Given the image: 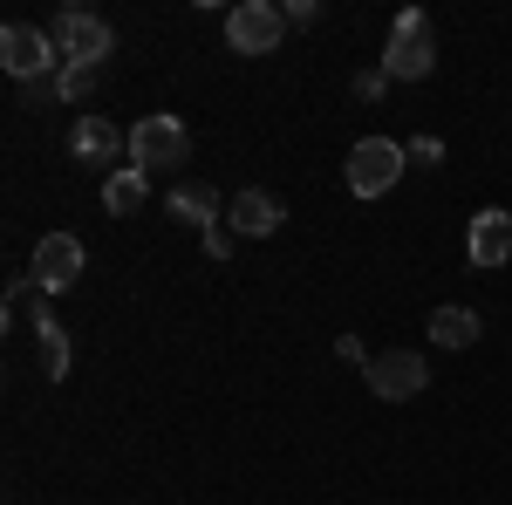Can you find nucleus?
Instances as JSON below:
<instances>
[{"label":"nucleus","mask_w":512,"mask_h":505,"mask_svg":"<svg viewBox=\"0 0 512 505\" xmlns=\"http://www.w3.org/2000/svg\"><path fill=\"white\" fill-rule=\"evenodd\" d=\"M383 69H390V82H424L437 69V35H431V21H424V7L396 14L390 41H383Z\"/></svg>","instance_id":"obj_1"},{"label":"nucleus","mask_w":512,"mask_h":505,"mask_svg":"<svg viewBox=\"0 0 512 505\" xmlns=\"http://www.w3.org/2000/svg\"><path fill=\"white\" fill-rule=\"evenodd\" d=\"M0 69L14 82H48V76H62V48H55L48 28L7 21V28H0Z\"/></svg>","instance_id":"obj_2"},{"label":"nucleus","mask_w":512,"mask_h":505,"mask_svg":"<svg viewBox=\"0 0 512 505\" xmlns=\"http://www.w3.org/2000/svg\"><path fill=\"white\" fill-rule=\"evenodd\" d=\"M192 157V130L171 117V110H151V117L130 130V164L137 171H178Z\"/></svg>","instance_id":"obj_3"},{"label":"nucleus","mask_w":512,"mask_h":505,"mask_svg":"<svg viewBox=\"0 0 512 505\" xmlns=\"http://www.w3.org/2000/svg\"><path fill=\"white\" fill-rule=\"evenodd\" d=\"M410 171V151L396 144V137H362L349 151V192L355 198H383L396 192V178Z\"/></svg>","instance_id":"obj_4"},{"label":"nucleus","mask_w":512,"mask_h":505,"mask_svg":"<svg viewBox=\"0 0 512 505\" xmlns=\"http://www.w3.org/2000/svg\"><path fill=\"white\" fill-rule=\"evenodd\" d=\"M287 41V7L280 0H239L226 14V48L233 55H274Z\"/></svg>","instance_id":"obj_5"},{"label":"nucleus","mask_w":512,"mask_h":505,"mask_svg":"<svg viewBox=\"0 0 512 505\" xmlns=\"http://www.w3.org/2000/svg\"><path fill=\"white\" fill-rule=\"evenodd\" d=\"M48 35L62 48V62H110V48H117L110 21H96L89 7H62V14L48 21Z\"/></svg>","instance_id":"obj_6"},{"label":"nucleus","mask_w":512,"mask_h":505,"mask_svg":"<svg viewBox=\"0 0 512 505\" xmlns=\"http://www.w3.org/2000/svg\"><path fill=\"white\" fill-rule=\"evenodd\" d=\"M362 383H369V396H383V403H410L417 389L431 383V369H424L417 349H383V355H369Z\"/></svg>","instance_id":"obj_7"},{"label":"nucleus","mask_w":512,"mask_h":505,"mask_svg":"<svg viewBox=\"0 0 512 505\" xmlns=\"http://www.w3.org/2000/svg\"><path fill=\"white\" fill-rule=\"evenodd\" d=\"M35 287L41 294H69L82 280V239L76 233H41V246H35Z\"/></svg>","instance_id":"obj_8"},{"label":"nucleus","mask_w":512,"mask_h":505,"mask_svg":"<svg viewBox=\"0 0 512 505\" xmlns=\"http://www.w3.org/2000/svg\"><path fill=\"white\" fill-rule=\"evenodd\" d=\"M226 226H233L239 239H274L280 226H287V205H280L274 192L253 185V192H239L233 205H226Z\"/></svg>","instance_id":"obj_9"},{"label":"nucleus","mask_w":512,"mask_h":505,"mask_svg":"<svg viewBox=\"0 0 512 505\" xmlns=\"http://www.w3.org/2000/svg\"><path fill=\"white\" fill-rule=\"evenodd\" d=\"M465 253H472V267H506V260H512V219L499 212V205H485V212L472 219Z\"/></svg>","instance_id":"obj_10"},{"label":"nucleus","mask_w":512,"mask_h":505,"mask_svg":"<svg viewBox=\"0 0 512 505\" xmlns=\"http://www.w3.org/2000/svg\"><path fill=\"white\" fill-rule=\"evenodd\" d=\"M69 151H76L82 164H117V157L130 151V137H123L110 117H76V130H69Z\"/></svg>","instance_id":"obj_11"},{"label":"nucleus","mask_w":512,"mask_h":505,"mask_svg":"<svg viewBox=\"0 0 512 505\" xmlns=\"http://www.w3.org/2000/svg\"><path fill=\"white\" fill-rule=\"evenodd\" d=\"M164 212H171L178 226H198V233H205V226H219V212H226V205H219V192H212V185H192V178H185V185H171Z\"/></svg>","instance_id":"obj_12"},{"label":"nucleus","mask_w":512,"mask_h":505,"mask_svg":"<svg viewBox=\"0 0 512 505\" xmlns=\"http://www.w3.org/2000/svg\"><path fill=\"white\" fill-rule=\"evenodd\" d=\"M144 198H151V171H137V164H123V171L103 178V212H117V219H130Z\"/></svg>","instance_id":"obj_13"},{"label":"nucleus","mask_w":512,"mask_h":505,"mask_svg":"<svg viewBox=\"0 0 512 505\" xmlns=\"http://www.w3.org/2000/svg\"><path fill=\"white\" fill-rule=\"evenodd\" d=\"M35 349H41V376L62 383V376H69V335H62V321L48 308H35Z\"/></svg>","instance_id":"obj_14"},{"label":"nucleus","mask_w":512,"mask_h":505,"mask_svg":"<svg viewBox=\"0 0 512 505\" xmlns=\"http://www.w3.org/2000/svg\"><path fill=\"white\" fill-rule=\"evenodd\" d=\"M478 335H485V321H478L472 308H458V301L431 314V342H437V349H472Z\"/></svg>","instance_id":"obj_15"},{"label":"nucleus","mask_w":512,"mask_h":505,"mask_svg":"<svg viewBox=\"0 0 512 505\" xmlns=\"http://www.w3.org/2000/svg\"><path fill=\"white\" fill-rule=\"evenodd\" d=\"M103 76V62H62V103H82Z\"/></svg>","instance_id":"obj_16"},{"label":"nucleus","mask_w":512,"mask_h":505,"mask_svg":"<svg viewBox=\"0 0 512 505\" xmlns=\"http://www.w3.org/2000/svg\"><path fill=\"white\" fill-rule=\"evenodd\" d=\"M21 103H28V110H41V103H62V76H48V82H21Z\"/></svg>","instance_id":"obj_17"},{"label":"nucleus","mask_w":512,"mask_h":505,"mask_svg":"<svg viewBox=\"0 0 512 505\" xmlns=\"http://www.w3.org/2000/svg\"><path fill=\"white\" fill-rule=\"evenodd\" d=\"M233 246H239L233 226H205V260H233Z\"/></svg>","instance_id":"obj_18"},{"label":"nucleus","mask_w":512,"mask_h":505,"mask_svg":"<svg viewBox=\"0 0 512 505\" xmlns=\"http://www.w3.org/2000/svg\"><path fill=\"white\" fill-rule=\"evenodd\" d=\"M403 151H410V164H424V171H431V164H444V137H410Z\"/></svg>","instance_id":"obj_19"},{"label":"nucleus","mask_w":512,"mask_h":505,"mask_svg":"<svg viewBox=\"0 0 512 505\" xmlns=\"http://www.w3.org/2000/svg\"><path fill=\"white\" fill-rule=\"evenodd\" d=\"M383 89H390V69H383V62H376V69H362V76H355V96H362V103H376V96H383Z\"/></svg>","instance_id":"obj_20"},{"label":"nucleus","mask_w":512,"mask_h":505,"mask_svg":"<svg viewBox=\"0 0 512 505\" xmlns=\"http://www.w3.org/2000/svg\"><path fill=\"white\" fill-rule=\"evenodd\" d=\"M315 21H321L315 0H287V28H315Z\"/></svg>","instance_id":"obj_21"},{"label":"nucleus","mask_w":512,"mask_h":505,"mask_svg":"<svg viewBox=\"0 0 512 505\" xmlns=\"http://www.w3.org/2000/svg\"><path fill=\"white\" fill-rule=\"evenodd\" d=\"M335 355H342V362H355V369H369V349H362L355 335H342V342H335Z\"/></svg>","instance_id":"obj_22"}]
</instances>
